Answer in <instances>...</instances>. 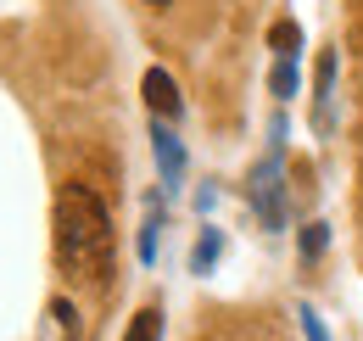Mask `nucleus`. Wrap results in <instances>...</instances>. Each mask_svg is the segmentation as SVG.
Here are the masks:
<instances>
[{
	"label": "nucleus",
	"instance_id": "nucleus-11",
	"mask_svg": "<svg viewBox=\"0 0 363 341\" xmlns=\"http://www.w3.org/2000/svg\"><path fill=\"white\" fill-rule=\"evenodd\" d=\"M302 330H308V341H330L324 336V319H318L313 308H302Z\"/></svg>",
	"mask_w": 363,
	"mask_h": 341
},
{
	"label": "nucleus",
	"instance_id": "nucleus-6",
	"mask_svg": "<svg viewBox=\"0 0 363 341\" xmlns=\"http://www.w3.org/2000/svg\"><path fill=\"white\" fill-rule=\"evenodd\" d=\"M123 341H162V308H140Z\"/></svg>",
	"mask_w": 363,
	"mask_h": 341
},
{
	"label": "nucleus",
	"instance_id": "nucleus-7",
	"mask_svg": "<svg viewBox=\"0 0 363 341\" xmlns=\"http://www.w3.org/2000/svg\"><path fill=\"white\" fill-rule=\"evenodd\" d=\"M213 263H218V229H207V235L196 241V252H190V269H196V274H207Z\"/></svg>",
	"mask_w": 363,
	"mask_h": 341
},
{
	"label": "nucleus",
	"instance_id": "nucleus-9",
	"mask_svg": "<svg viewBox=\"0 0 363 341\" xmlns=\"http://www.w3.org/2000/svg\"><path fill=\"white\" fill-rule=\"evenodd\" d=\"M274 95H296V56H279V62H274Z\"/></svg>",
	"mask_w": 363,
	"mask_h": 341
},
{
	"label": "nucleus",
	"instance_id": "nucleus-4",
	"mask_svg": "<svg viewBox=\"0 0 363 341\" xmlns=\"http://www.w3.org/2000/svg\"><path fill=\"white\" fill-rule=\"evenodd\" d=\"M151 146H157V163H162V185L174 190V185L184 179V151H179L174 129L162 124V118H151Z\"/></svg>",
	"mask_w": 363,
	"mask_h": 341
},
{
	"label": "nucleus",
	"instance_id": "nucleus-8",
	"mask_svg": "<svg viewBox=\"0 0 363 341\" xmlns=\"http://www.w3.org/2000/svg\"><path fill=\"white\" fill-rule=\"evenodd\" d=\"M269 45L279 50V56H296V45H302V28H296V23H274V28H269Z\"/></svg>",
	"mask_w": 363,
	"mask_h": 341
},
{
	"label": "nucleus",
	"instance_id": "nucleus-3",
	"mask_svg": "<svg viewBox=\"0 0 363 341\" xmlns=\"http://www.w3.org/2000/svg\"><path fill=\"white\" fill-rule=\"evenodd\" d=\"M140 90H145V107H151V118H162V124H174L184 112V95L179 85H174V73H162V67H151L145 79H140Z\"/></svg>",
	"mask_w": 363,
	"mask_h": 341
},
{
	"label": "nucleus",
	"instance_id": "nucleus-10",
	"mask_svg": "<svg viewBox=\"0 0 363 341\" xmlns=\"http://www.w3.org/2000/svg\"><path fill=\"white\" fill-rule=\"evenodd\" d=\"M302 252H308V257L324 252V224H308V235H302Z\"/></svg>",
	"mask_w": 363,
	"mask_h": 341
},
{
	"label": "nucleus",
	"instance_id": "nucleus-13",
	"mask_svg": "<svg viewBox=\"0 0 363 341\" xmlns=\"http://www.w3.org/2000/svg\"><path fill=\"white\" fill-rule=\"evenodd\" d=\"M151 6H168V0H151Z\"/></svg>",
	"mask_w": 363,
	"mask_h": 341
},
{
	"label": "nucleus",
	"instance_id": "nucleus-2",
	"mask_svg": "<svg viewBox=\"0 0 363 341\" xmlns=\"http://www.w3.org/2000/svg\"><path fill=\"white\" fill-rule=\"evenodd\" d=\"M246 196H252V207H257V218H263L269 229H285V207H279V157H263V163H257Z\"/></svg>",
	"mask_w": 363,
	"mask_h": 341
},
{
	"label": "nucleus",
	"instance_id": "nucleus-5",
	"mask_svg": "<svg viewBox=\"0 0 363 341\" xmlns=\"http://www.w3.org/2000/svg\"><path fill=\"white\" fill-rule=\"evenodd\" d=\"M330 95H335V50L318 56V79H313V124L330 129Z\"/></svg>",
	"mask_w": 363,
	"mask_h": 341
},
{
	"label": "nucleus",
	"instance_id": "nucleus-12",
	"mask_svg": "<svg viewBox=\"0 0 363 341\" xmlns=\"http://www.w3.org/2000/svg\"><path fill=\"white\" fill-rule=\"evenodd\" d=\"M140 257H145V263L157 257V224H145V235H140Z\"/></svg>",
	"mask_w": 363,
	"mask_h": 341
},
{
	"label": "nucleus",
	"instance_id": "nucleus-1",
	"mask_svg": "<svg viewBox=\"0 0 363 341\" xmlns=\"http://www.w3.org/2000/svg\"><path fill=\"white\" fill-rule=\"evenodd\" d=\"M56 263L90 286L112 274V218L101 207V196L84 185L56 190Z\"/></svg>",
	"mask_w": 363,
	"mask_h": 341
}]
</instances>
